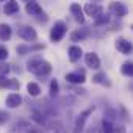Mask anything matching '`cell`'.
<instances>
[{
	"label": "cell",
	"mask_w": 133,
	"mask_h": 133,
	"mask_svg": "<svg viewBox=\"0 0 133 133\" xmlns=\"http://www.w3.org/2000/svg\"><path fill=\"white\" fill-rule=\"evenodd\" d=\"M27 68L31 74H36V75H45L52 71V66L50 63L44 61V59H39V58H35V59H30Z\"/></svg>",
	"instance_id": "6da1fadb"
},
{
	"label": "cell",
	"mask_w": 133,
	"mask_h": 133,
	"mask_svg": "<svg viewBox=\"0 0 133 133\" xmlns=\"http://www.w3.org/2000/svg\"><path fill=\"white\" fill-rule=\"evenodd\" d=\"M64 35H66V25H64L63 22H56V24L53 25L52 31H50V39H52L53 42H58V41L63 39Z\"/></svg>",
	"instance_id": "7a4b0ae2"
},
{
	"label": "cell",
	"mask_w": 133,
	"mask_h": 133,
	"mask_svg": "<svg viewBox=\"0 0 133 133\" xmlns=\"http://www.w3.org/2000/svg\"><path fill=\"white\" fill-rule=\"evenodd\" d=\"M110 11H111L114 16H117V17H124L128 10H127V6H125L124 3H121V2H113V3L110 5Z\"/></svg>",
	"instance_id": "3957f363"
},
{
	"label": "cell",
	"mask_w": 133,
	"mask_h": 133,
	"mask_svg": "<svg viewBox=\"0 0 133 133\" xmlns=\"http://www.w3.org/2000/svg\"><path fill=\"white\" fill-rule=\"evenodd\" d=\"M85 13H86L88 16L97 19L100 14H103V8L99 6V5H96V3H88V5L85 6Z\"/></svg>",
	"instance_id": "277c9868"
},
{
	"label": "cell",
	"mask_w": 133,
	"mask_h": 133,
	"mask_svg": "<svg viewBox=\"0 0 133 133\" xmlns=\"http://www.w3.org/2000/svg\"><path fill=\"white\" fill-rule=\"evenodd\" d=\"M92 111H94V107H92V108H88L86 111H83V113L80 114V117H78V119H77V122H75V133H80V131L83 130V127H85V122H86L88 116H89Z\"/></svg>",
	"instance_id": "5b68a950"
},
{
	"label": "cell",
	"mask_w": 133,
	"mask_h": 133,
	"mask_svg": "<svg viewBox=\"0 0 133 133\" xmlns=\"http://www.w3.org/2000/svg\"><path fill=\"white\" fill-rule=\"evenodd\" d=\"M19 36L25 41H35L36 39V31L31 27H22L19 30Z\"/></svg>",
	"instance_id": "8992f818"
},
{
	"label": "cell",
	"mask_w": 133,
	"mask_h": 133,
	"mask_svg": "<svg viewBox=\"0 0 133 133\" xmlns=\"http://www.w3.org/2000/svg\"><path fill=\"white\" fill-rule=\"evenodd\" d=\"M85 61H86V64L89 66V68H92V69H99L100 68V59H99V56L96 55V53H86L85 55Z\"/></svg>",
	"instance_id": "52a82bcc"
},
{
	"label": "cell",
	"mask_w": 133,
	"mask_h": 133,
	"mask_svg": "<svg viewBox=\"0 0 133 133\" xmlns=\"http://www.w3.org/2000/svg\"><path fill=\"white\" fill-rule=\"evenodd\" d=\"M116 47H117V50L121 52V53H124V55H127V53H130L131 52V49H133V45L130 44V41H127V39H117V42H116Z\"/></svg>",
	"instance_id": "ba28073f"
},
{
	"label": "cell",
	"mask_w": 133,
	"mask_h": 133,
	"mask_svg": "<svg viewBox=\"0 0 133 133\" xmlns=\"http://www.w3.org/2000/svg\"><path fill=\"white\" fill-rule=\"evenodd\" d=\"M71 13H72L74 19H75L77 22H80V24L85 22V16H83V11H82V8H80L78 3H72V5H71Z\"/></svg>",
	"instance_id": "9c48e42d"
},
{
	"label": "cell",
	"mask_w": 133,
	"mask_h": 133,
	"mask_svg": "<svg viewBox=\"0 0 133 133\" xmlns=\"http://www.w3.org/2000/svg\"><path fill=\"white\" fill-rule=\"evenodd\" d=\"M25 11H27L28 14H31V16H39V14H42V8L39 6V3L35 2V0H33V2H28V3H27Z\"/></svg>",
	"instance_id": "30bf717a"
},
{
	"label": "cell",
	"mask_w": 133,
	"mask_h": 133,
	"mask_svg": "<svg viewBox=\"0 0 133 133\" xmlns=\"http://www.w3.org/2000/svg\"><path fill=\"white\" fill-rule=\"evenodd\" d=\"M66 80L69 83H75V85H80V83H85V75L82 72H71L66 75Z\"/></svg>",
	"instance_id": "8fae6325"
},
{
	"label": "cell",
	"mask_w": 133,
	"mask_h": 133,
	"mask_svg": "<svg viewBox=\"0 0 133 133\" xmlns=\"http://www.w3.org/2000/svg\"><path fill=\"white\" fill-rule=\"evenodd\" d=\"M21 103H22V97H21L19 94H16V92L10 94V96L6 97V105H8L10 108H16V107H19Z\"/></svg>",
	"instance_id": "7c38bea8"
},
{
	"label": "cell",
	"mask_w": 133,
	"mask_h": 133,
	"mask_svg": "<svg viewBox=\"0 0 133 133\" xmlns=\"http://www.w3.org/2000/svg\"><path fill=\"white\" fill-rule=\"evenodd\" d=\"M3 11H5V14H8V16L17 13V11H19V5H17V2H16V0H10V2H6Z\"/></svg>",
	"instance_id": "4fadbf2b"
},
{
	"label": "cell",
	"mask_w": 133,
	"mask_h": 133,
	"mask_svg": "<svg viewBox=\"0 0 133 133\" xmlns=\"http://www.w3.org/2000/svg\"><path fill=\"white\" fill-rule=\"evenodd\" d=\"M89 36V30L88 28H82V30H77V31H74L72 35H71V39L72 41H82V39H85V38H88Z\"/></svg>",
	"instance_id": "5bb4252c"
},
{
	"label": "cell",
	"mask_w": 133,
	"mask_h": 133,
	"mask_svg": "<svg viewBox=\"0 0 133 133\" xmlns=\"http://www.w3.org/2000/svg\"><path fill=\"white\" fill-rule=\"evenodd\" d=\"M11 38V27L6 25V24H2L0 25V39L2 41H8Z\"/></svg>",
	"instance_id": "9a60e30c"
},
{
	"label": "cell",
	"mask_w": 133,
	"mask_h": 133,
	"mask_svg": "<svg viewBox=\"0 0 133 133\" xmlns=\"http://www.w3.org/2000/svg\"><path fill=\"white\" fill-rule=\"evenodd\" d=\"M82 49L80 47H77V45H72L71 49H69V59L71 61H77V59H80V56H82Z\"/></svg>",
	"instance_id": "2e32d148"
},
{
	"label": "cell",
	"mask_w": 133,
	"mask_h": 133,
	"mask_svg": "<svg viewBox=\"0 0 133 133\" xmlns=\"http://www.w3.org/2000/svg\"><path fill=\"white\" fill-rule=\"evenodd\" d=\"M0 86L16 89V88H19V82H17V80H6V78L3 80V77H0Z\"/></svg>",
	"instance_id": "e0dca14e"
},
{
	"label": "cell",
	"mask_w": 133,
	"mask_h": 133,
	"mask_svg": "<svg viewBox=\"0 0 133 133\" xmlns=\"http://www.w3.org/2000/svg\"><path fill=\"white\" fill-rule=\"evenodd\" d=\"M13 128H14V130H11L10 133H25V131L28 130V124H27V122H19V124H16Z\"/></svg>",
	"instance_id": "ac0fdd59"
},
{
	"label": "cell",
	"mask_w": 133,
	"mask_h": 133,
	"mask_svg": "<svg viewBox=\"0 0 133 133\" xmlns=\"http://www.w3.org/2000/svg\"><path fill=\"white\" fill-rule=\"evenodd\" d=\"M27 89H28V92H30V96H39V92H41V88H39V85L38 83H28L27 85Z\"/></svg>",
	"instance_id": "d6986e66"
},
{
	"label": "cell",
	"mask_w": 133,
	"mask_h": 133,
	"mask_svg": "<svg viewBox=\"0 0 133 133\" xmlns=\"http://www.w3.org/2000/svg\"><path fill=\"white\" fill-rule=\"evenodd\" d=\"M122 74L127 75V77H133V63H124Z\"/></svg>",
	"instance_id": "ffe728a7"
},
{
	"label": "cell",
	"mask_w": 133,
	"mask_h": 133,
	"mask_svg": "<svg viewBox=\"0 0 133 133\" xmlns=\"http://www.w3.org/2000/svg\"><path fill=\"white\" fill-rule=\"evenodd\" d=\"M102 127H103V133H114V125H113L110 121H105V119H103Z\"/></svg>",
	"instance_id": "44dd1931"
},
{
	"label": "cell",
	"mask_w": 133,
	"mask_h": 133,
	"mask_svg": "<svg viewBox=\"0 0 133 133\" xmlns=\"http://www.w3.org/2000/svg\"><path fill=\"white\" fill-rule=\"evenodd\" d=\"M110 21V17L108 16H105V14H100L97 19H96V25H103V24H107Z\"/></svg>",
	"instance_id": "7402d4cb"
},
{
	"label": "cell",
	"mask_w": 133,
	"mask_h": 133,
	"mask_svg": "<svg viewBox=\"0 0 133 133\" xmlns=\"http://www.w3.org/2000/svg\"><path fill=\"white\" fill-rule=\"evenodd\" d=\"M8 72H10V66H8V64H3V63H0V77H5Z\"/></svg>",
	"instance_id": "603a6c76"
},
{
	"label": "cell",
	"mask_w": 133,
	"mask_h": 133,
	"mask_svg": "<svg viewBox=\"0 0 133 133\" xmlns=\"http://www.w3.org/2000/svg\"><path fill=\"white\" fill-rule=\"evenodd\" d=\"M58 92V83H56V80H52V83H50V96H55Z\"/></svg>",
	"instance_id": "cb8c5ba5"
},
{
	"label": "cell",
	"mask_w": 133,
	"mask_h": 133,
	"mask_svg": "<svg viewBox=\"0 0 133 133\" xmlns=\"http://www.w3.org/2000/svg\"><path fill=\"white\" fill-rule=\"evenodd\" d=\"M8 56V50L3 47V45H0V61H2V59H5Z\"/></svg>",
	"instance_id": "d4e9b609"
},
{
	"label": "cell",
	"mask_w": 133,
	"mask_h": 133,
	"mask_svg": "<svg viewBox=\"0 0 133 133\" xmlns=\"http://www.w3.org/2000/svg\"><path fill=\"white\" fill-rule=\"evenodd\" d=\"M103 78H105V75H103V74H99V75H96V77H94V80H96V82H99V83H105V80H103Z\"/></svg>",
	"instance_id": "484cf974"
},
{
	"label": "cell",
	"mask_w": 133,
	"mask_h": 133,
	"mask_svg": "<svg viewBox=\"0 0 133 133\" xmlns=\"http://www.w3.org/2000/svg\"><path fill=\"white\" fill-rule=\"evenodd\" d=\"M6 117H8L6 113H2V111H0V124H3V122L6 121Z\"/></svg>",
	"instance_id": "4316f807"
},
{
	"label": "cell",
	"mask_w": 133,
	"mask_h": 133,
	"mask_svg": "<svg viewBox=\"0 0 133 133\" xmlns=\"http://www.w3.org/2000/svg\"><path fill=\"white\" fill-rule=\"evenodd\" d=\"M27 2H33V0H27Z\"/></svg>",
	"instance_id": "83f0119b"
},
{
	"label": "cell",
	"mask_w": 133,
	"mask_h": 133,
	"mask_svg": "<svg viewBox=\"0 0 133 133\" xmlns=\"http://www.w3.org/2000/svg\"><path fill=\"white\" fill-rule=\"evenodd\" d=\"M0 2H5V0H0Z\"/></svg>",
	"instance_id": "f1b7e54d"
}]
</instances>
